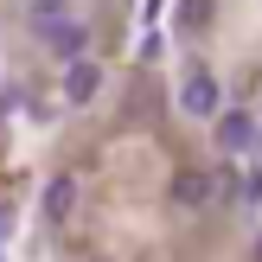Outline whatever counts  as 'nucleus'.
<instances>
[{
	"mask_svg": "<svg viewBox=\"0 0 262 262\" xmlns=\"http://www.w3.org/2000/svg\"><path fill=\"white\" fill-rule=\"evenodd\" d=\"M96 83H102L96 64H90V58H71V71H64V96H71V102H90V96H96Z\"/></svg>",
	"mask_w": 262,
	"mask_h": 262,
	"instance_id": "5",
	"label": "nucleus"
},
{
	"mask_svg": "<svg viewBox=\"0 0 262 262\" xmlns=\"http://www.w3.org/2000/svg\"><path fill=\"white\" fill-rule=\"evenodd\" d=\"M26 19H32V32L45 38L51 51H71V58H83V26L64 13V0H32V13H26Z\"/></svg>",
	"mask_w": 262,
	"mask_h": 262,
	"instance_id": "1",
	"label": "nucleus"
},
{
	"mask_svg": "<svg viewBox=\"0 0 262 262\" xmlns=\"http://www.w3.org/2000/svg\"><path fill=\"white\" fill-rule=\"evenodd\" d=\"M71 205H77V179H51L45 186V217H71Z\"/></svg>",
	"mask_w": 262,
	"mask_h": 262,
	"instance_id": "6",
	"label": "nucleus"
},
{
	"mask_svg": "<svg viewBox=\"0 0 262 262\" xmlns=\"http://www.w3.org/2000/svg\"><path fill=\"white\" fill-rule=\"evenodd\" d=\"M217 147H224V154H250L256 147V122H250V115H217Z\"/></svg>",
	"mask_w": 262,
	"mask_h": 262,
	"instance_id": "3",
	"label": "nucleus"
},
{
	"mask_svg": "<svg viewBox=\"0 0 262 262\" xmlns=\"http://www.w3.org/2000/svg\"><path fill=\"white\" fill-rule=\"evenodd\" d=\"M256 262H262V237H256Z\"/></svg>",
	"mask_w": 262,
	"mask_h": 262,
	"instance_id": "8",
	"label": "nucleus"
},
{
	"mask_svg": "<svg viewBox=\"0 0 262 262\" xmlns=\"http://www.w3.org/2000/svg\"><path fill=\"white\" fill-rule=\"evenodd\" d=\"M173 199L186 205V211H205V205L217 199V179H211V173H179V179H173Z\"/></svg>",
	"mask_w": 262,
	"mask_h": 262,
	"instance_id": "4",
	"label": "nucleus"
},
{
	"mask_svg": "<svg viewBox=\"0 0 262 262\" xmlns=\"http://www.w3.org/2000/svg\"><path fill=\"white\" fill-rule=\"evenodd\" d=\"M217 102H224V90H217L205 71H192L186 83H179V109L186 115H217Z\"/></svg>",
	"mask_w": 262,
	"mask_h": 262,
	"instance_id": "2",
	"label": "nucleus"
},
{
	"mask_svg": "<svg viewBox=\"0 0 262 262\" xmlns=\"http://www.w3.org/2000/svg\"><path fill=\"white\" fill-rule=\"evenodd\" d=\"M179 13H186V26H205V19H211V0H186Z\"/></svg>",
	"mask_w": 262,
	"mask_h": 262,
	"instance_id": "7",
	"label": "nucleus"
}]
</instances>
